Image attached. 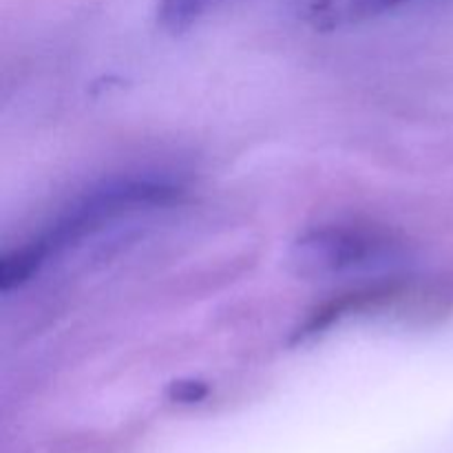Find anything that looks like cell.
<instances>
[{"mask_svg":"<svg viewBox=\"0 0 453 453\" xmlns=\"http://www.w3.org/2000/svg\"><path fill=\"white\" fill-rule=\"evenodd\" d=\"M180 188L162 180H124L111 181L91 190L66 208L38 239L9 252L0 264V288L4 292L20 288L58 252L78 246L87 237L131 212L164 206L177 197Z\"/></svg>","mask_w":453,"mask_h":453,"instance_id":"1","label":"cell"},{"mask_svg":"<svg viewBox=\"0 0 453 453\" xmlns=\"http://www.w3.org/2000/svg\"><path fill=\"white\" fill-rule=\"evenodd\" d=\"M403 264V250L389 237L349 226L310 230L296 239L290 265L299 277L332 279Z\"/></svg>","mask_w":453,"mask_h":453,"instance_id":"2","label":"cell"},{"mask_svg":"<svg viewBox=\"0 0 453 453\" xmlns=\"http://www.w3.org/2000/svg\"><path fill=\"white\" fill-rule=\"evenodd\" d=\"M405 3L410 0H312L303 16L314 29L332 31L379 18Z\"/></svg>","mask_w":453,"mask_h":453,"instance_id":"3","label":"cell"},{"mask_svg":"<svg viewBox=\"0 0 453 453\" xmlns=\"http://www.w3.org/2000/svg\"><path fill=\"white\" fill-rule=\"evenodd\" d=\"M228 0H159L157 22L168 31H184Z\"/></svg>","mask_w":453,"mask_h":453,"instance_id":"4","label":"cell"},{"mask_svg":"<svg viewBox=\"0 0 453 453\" xmlns=\"http://www.w3.org/2000/svg\"><path fill=\"white\" fill-rule=\"evenodd\" d=\"M211 388H208L203 380L186 379V380H175V383L168 388V398L173 403H181V405H195V403H202L208 396Z\"/></svg>","mask_w":453,"mask_h":453,"instance_id":"5","label":"cell"}]
</instances>
